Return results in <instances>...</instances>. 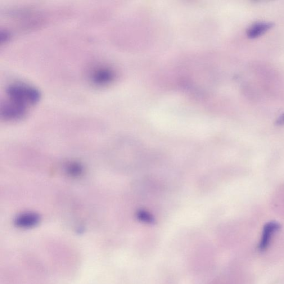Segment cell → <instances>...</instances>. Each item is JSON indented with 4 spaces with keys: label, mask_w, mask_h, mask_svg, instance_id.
Masks as SVG:
<instances>
[{
    "label": "cell",
    "mask_w": 284,
    "mask_h": 284,
    "mask_svg": "<svg viewBox=\"0 0 284 284\" xmlns=\"http://www.w3.org/2000/svg\"><path fill=\"white\" fill-rule=\"evenodd\" d=\"M276 124L278 125H284V114L279 117L276 121Z\"/></svg>",
    "instance_id": "obj_8"
},
{
    "label": "cell",
    "mask_w": 284,
    "mask_h": 284,
    "mask_svg": "<svg viewBox=\"0 0 284 284\" xmlns=\"http://www.w3.org/2000/svg\"><path fill=\"white\" fill-rule=\"evenodd\" d=\"M114 72L107 67L100 66L94 69L90 75V80L97 86H105L115 80Z\"/></svg>",
    "instance_id": "obj_2"
},
{
    "label": "cell",
    "mask_w": 284,
    "mask_h": 284,
    "mask_svg": "<svg viewBox=\"0 0 284 284\" xmlns=\"http://www.w3.org/2000/svg\"><path fill=\"white\" fill-rule=\"evenodd\" d=\"M7 100L25 109L38 103L41 94L38 89L29 84L22 83L9 85L6 89Z\"/></svg>",
    "instance_id": "obj_1"
},
{
    "label": "cell",
    "mask_w": 284,
    "mask_h": 284,
    "mask_svg": "<svg viewBox=\"0 0 284 284\" xmlns=\"http://www.w3.org/2000/svg\"><path fill=\"white\" fill-rule=\"evenodd\" d=\"M280 228V224L276 222H269L265 224L258 246L260 251H264L268 248L274 234Z\"/></svg>",
    "instance_id": "obj_4"
},
{
    "label": "cell",
    "mask_w": 284,
    "mask_h": 284,
    "mask_svg": "<svg viewBox=\"0 0 284 284\" xmlns=\"http://www.w3.org/2000/svg\"><path fill=\"white\" fill-rule=\"evenodd\" d=\"M83 170V166L78 162H71L65 165V172L71 177H80L82 175Z\"/></svg>",
    "instance_id": "obj_7"
},
{
    "label": "cell",
    "mask_w": 284,
    "mask_h": 284,
    "mask_svg": "<svg viewBox=\"0 0 284 284\" xmlns=\"http://www.w3.org/2000/svg\"><path fill=\"white\" fill-rule=\"evenodd\" d=\"M40 221V215L35 212H24L18 215L15 219V224L21 228H31L37 225Z\"/></svg>",
    "instance_id": "obj_5"
},
{
    "label": "cell",
    "mask_w": 284,
    "mask_h": 284,
    "mask_svg": "<svg viewBox=\"0 0 284 284\" xmlns=\"http://www.w3.org/2000/svg\"><path fill=\"white\" fill-rule=\"evenodd\" d=\"M28 110L18 106L14 103L6 100L2 103L1 107V116L4 120L15 121L23 119Z\"/></svg>",
    "instance_id": "obj_3"
},
{
    "label": "cell",
    "mask_w": 284,
    "mask_h": 284,
    "mask_svg": "<svg viewBox=\"0 0 284 284\" xmlns=\"http://www.w3.org/2000/svg\"><path fill=\"white\" fill-rule=\"evenodd\" d=\"M274 26L272 22H261L254 24L247 31V36L249 39H253L267 33Z\"/></svg>",
    "instance_id": "obj_6"
}]
</instances>
